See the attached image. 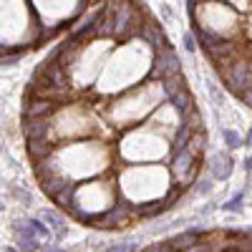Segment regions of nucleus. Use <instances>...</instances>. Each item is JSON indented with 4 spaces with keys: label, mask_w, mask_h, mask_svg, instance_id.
Segmentation results:
<instances>
[{
    "label": "nucleus",
    "mask_w": 252,
    "mask_h": 252,
    "mask_svg": "<svg viewBox=\"0 0 252 252\" xmlns=\"http://www.w3.org/2000/svg\"><path fill=\"white\" fill-rule=\"evenodd\" d=\"M144 23H146L144 8L134 5L131 0H119L114 5V40H119V43L139 38Z\"/></svg>",
    "instance_id": "1"
},
{
    "label": "nucleus",
    "mask_w": 252,
    "mask_h": 252,
    "mask_svg": "<svg viewBox=\"0 0 252 252\" xmlns=\"http://www.w3.org/2000/svg\"><path fill=\"white\" fill-rule=\"evenodd\" d=\"M136 215V207L131 204H124V202H116L114 207H109L106 212H98V215H89L86 224L91 227H98V229H119L129 222V217Z\"/></svg>",
    "instance_id": "2"
},
{
    "label": "nucleus",
    "mask_w": 252,
    "mask_h": 252,
    "mask_svg": "<svg viewBox=\"0 0 252 252\" xmlns=\"http://www.w3.org/2000/svg\"><path fill=\"white\" fill-rule=\"evenodd\" d=\"M222 78H224L227 91H232V94L240 96L245 89L252 86V63H250V61H242V58H235V61L222 71Z\"/></svg>",
    "instance_id": "3"
},
{
    "label": "nucleus",
    "mask_w": 252,
    "mask_h": 252,
    "mask_svg": "<svg viewBox=\"0 0 252 252\" xmlns=\"http://www.w3.org/2000/svg\"><path fill=\"white\" fill-rule=\"evenodd\" d=\"M179 71H182L179 56H177L174 48L169 46V48L157 51L154 63H152L149 73H146V78H149V81H164V78H169V76H174V73H179Z\"/></svg>",
    "instance_id": "4"
},
{
    "label": "nucleus",
    "mask_w": 252,
    "mask_h": 252,
    "mask_svg": "<svg viewBox=\"0 0 252 252\" xmlns=\"http://www.w3.org/2000/svg\"><path fill=\"white\" fill-rule=\"evenodd\" d=\"M58 109V101L40 96V94H28L26 103H23V116L26 119H51Z\"/></svg>",
    "instance_id": "5"
},
{
    "label": "nucleus",
    "mask_w": 252,
    "mask_h": 252,
    "mask_svg": "<svg viewBox=\"0 0 252 252\" xmlns=\"http://www.w3.org/2000/svg\"><path fill=\"white\" fill-rule=\"evenodd\" d=\"M202 229H187V232L182 235H174L169 240H164L159 245H152V247H146L149 252H157V250H194L199 242H202Z\"/></svg>",
    "instance_id": "6"
},
{
    "label": "nucleus",
    "mask_w": 252,
    "mask_h": 252,
    "mask_svg": "<svg viewBox=\"0 0 252 252\" xmlns=\"http://www.w3.org/2000/svg\"><path fill=\"white\" fill-rule=\"evenodd\" d=\"M232 166H235V161H232V157H229L227 152H217V154L209 157V161H207L209 174H212L217 182L229 179V174H232Z\"/></svg>",
    "instance_id": "7"
},
{
    "label": "nucleus",
    "mask_w": 252,
    "mask_h": 252,
    "mask_svg": "<svg viewBox=\"0 0 252 252\" xmlns=\"http://www.w3.org/2000/svg\"><path fill=\"white\" fill-rule=\"evenodd\" d=\"M139 38L144 40L146 46H152L154 51L169 48V38L164 35L161 26H159V23H154V20H146V23H144V28H141V33H139Z\"/></svg>",
    "instance_id": "8"
},
{
    "label": "nucleus",
    "mask_w": 252,
    "mask_h": 252,
    "mask_svg": "<svg viewBox=\"0 0 252 252\" xmlns=\"http://www.w3.org/2000/svg\"><path fill=\"white\" fill-rule=\"evenodd\" d=\"M23 134L26 139H51L48 119H26L23 116Z\"/></svg>",
    "instance_id": "9"
},
{
    "label": "nucleus",
    "mask_w": 252,
    "mask_h": 252,
    "mask_svg": "<svg viewBox=\"0 0 252 252\" xmlns=\"http://www.w3.org/2000/svg\"><path fill=\"white\" fill-rule=\"evenodd\" d=\"M28 141V157H31V161L33 164H38V161H46L51 154H53V144H51V139H26Z\"/></svg>",
    "instance_id": "10"
},
{
    "label": "nucleus",
    "mask_w": 252,
    "mask_h": 252,
    "mask_svg": "<svg viewBox=\"0 0 252 252\" xmlns=\"http://www.w3.org/2000/svg\"><path fill=\"white\" fill-rule=\"evenodd\" d=\"M166 101L172 103V106H174V111H177L182 119H187L189 114L194 111V98H192V94H189V89H187V86H184V89H179L174 96H169Z\"/></svg>",
    "instance_id": "11"
},
{
    "label": "nucleus",
    "mask_w": 252,
    "mask_h": 252,
    "mask_svg": "<svg viewBox=\"0 0 252 252\" xmlns=\"http://www.w3.org/2000/svg\"><path fill=\"white\" fill-rule=\"evenodd\" d=\"M71 187V182L66 179V177H61V174H51L48 179H43L40 182V189H43V194L46 197H51V199H56L63 189H68Z\"/></svg>",
    "instance_id": "12"
},
{
    "label": "nucleus",
    "mask_w": 252,
    "mask_h": 252,
    "mask_svg": "<svg viewBox=\"0 0 252 252\" xmlns=\"http://www.w3.org/2000/svg\"><path fill=\"white\" fill-rule=\"evenodd\" d=\"M40 217H43L48 222V227L56 232V242H61L63 235H66V220H63L58 212H53V209H40Z\"/></svg>",
    "instance_id": "13"
},
{
    "label": "nucleus",
    "mask_w": 252,
    "mask_h": 252,
    "mask_svg": "<svg viewBox=\"0 0 252 252\" xmlns=\"http://www.w3.org/2000/svg\"><path fill=\"white\" fill-rule=\"evenodd\" d=\"M189 139H192V129H189V124L184 121V124L179 126V129H177V134H174V141H172V154H177V152L187 149Z\"/></svg>",
    "instance_id": "14"
},
{
    "label": "nucleus",
    "mask_w": 252,
    "mask_h": 252,
    "mask_svg": "<svg viewBox=\"0 0 252 252\" xmlns=\"http://www.w3.org/2000/svg\"><path fill=\"white\" fill-rule=\"evenodd\" d=\"M166 202L164 199H157V202H146V204H141V207H136V215L139 217H157V215H161V212H166Z\"/></svg>",
    "instance_id": "15"
},
{
    "label": "nucleus",
    "mask_w": 252,
    "mask_h": 252,
    "mask_svg": "<svg viewBox=\"0 0 252 252\" xmlns=\"http://www.w3.org/2000/svg\"><path fill=\"white\" fill-rule=\"evenodd\" d=\"M204 144H207V136H204V131L199 129V131H192V139H189L187 149L192 152L197 159H202V154H204Z\"/></svg>",
    "instance_id": "16"
},
{
    "label": "nucleus",
    "mask_w": 252,
    "mask_h": 252,
    "mask_svg": "<svg viewBox=\"0 0 252 252\" xmlns=\"http://www.w3.org/2000/svg\"><path fill=\"white\" fill-rule=\"evenodd\" d=\"M215 182H217V179H215L212 174H209V177H199V179L194 182V192H197V194H202V197H207L209 192H212Z\"/></svg>",
    "instance_id": "17"
},
{
    "label": "nucleus",
    "mask_w": 252,
    "mask_h": 252,
    "mask_svg": "<svg viewBox=\"0 0 252 252\" xmlns=\"http://www.w3.org/2000/svg\"><path fill=\"white\" fill-rule=\"evenodd\" d=\"M222 139L227 144V149H240L242 146V136L235 129H222Z\"/></svg>",
    "instance_id": "18"
},
{
    "label": "nucleus",
    "mask_w": 252,
    "mask_h": 252,
    "mask_svg": "<svg viewBox=\"0 0 252 252\" xmlns=\"http://www.w3.org/2000/svg\"><path fill=\"white\" fill-rule=\"evenodd\" d=\"M242 202H245V189H242V192L240 194H235L232 199H227L224 204H222V209H224V212H242Z\"/></svg>",
    "instance_id": "19"
},
{
    "label": "nucleus",
    "mask_w": 252,
    "mask_h": 252,
    "mask_svg": "<svg viewBox=\"0 0 252 252\" xmlns=\"http://www.w3.org/2000/svg\"><path fill=\"white\" fill-rule=\"evenodd\" d=\"M184 121L189 124V129H192V131H199V129H202V116H199V111H197V109H194L192 114H189Z\"/></svg>",
    "instance_id": "20"
},
{
    "label": "nucleus",
    "mask_w": 252,
    "mask_h": 252,
    "mask_svg": "<svg viewBox=\"0 0 252 252\" xmlns=\"http://www.w3.org/2000/svg\"><path fill=\"white\" fill-rule=\"evenodd\" d=\"M182 43H184L187 51H197V35H194V31L192 33H184L182 35Z\"/></svg>",
    "instance_id": "21"
},
{
    "label": "nucleus",
    "mask_w": 252,
    "mask_h": 252,
    "mask_svg": "<svg viewBox=\"0 0 252 252\" xmlns=\"http://www.w3.org/2000/svg\"><path fill=\"white\" fill-rule=\"evenodd\" d=\"M10 192L20 199V202H23V204H31L33 202V197H31V192H28V189H18V187H10Z\"/></svg>",
    "instance_id": "22"
},
{
    "label": "nucleus",
    "mask_w": 252,
    "mask_h": 252,
    "mask_svg": "<svg viewBox=\"0 0 252 252\" xmlns=\"http://www.w3.org/2000/svg\"><path fill=\"white\" fill-rule=\"evenodd\" d=\"M134 247H136L134 240H126V242H116V245H111L109 252H126V250H134Z\"/></svg>",
    "instance_id": "23"
},
{
    "label": "nucleus",
    "mask_w": 252,
    "mask_h": 252,
    "mask_svg": "<svg viewBox=\"0 0 252 252\" xmlns=\"http://www.w3.org/2000/svg\"><path fill=\"white\" fill-rule=\"evenodd\" d=\"M240 98H242V103H247V106H252V86H250V89H245V91L240 94Z\"/></svg>",
    "instance_id": "24"
},
{
    "label": "nucleus",
    "mask_w": 252,
    "mask_h": 252,
    "mask_svg": "<svg viewBox=\"0 0 252 252\" xmlns=\"http://www.w3.org/2000/svg\"><path fill=\"white\" fill-rule=\"evenodd\" d=\"M245 172H247V174L252 172V154H250V157H245Z\"/></svg>",
    "instance_id": "25"
},
{
    "label": "nucleus",
    "mask_w": 252,
    "mask_h": 252,
    "mask_svg": "<svg viewBox=\"0 0 252 252\" xmlns=\"http://www.w3.org/2000/svg\"><path fill=\"white\" fill-rule=\"evenodd\" d=\"M161 15H164V18H166V20H172V10H169V8H166V5H164V8H161Z\"/></svg>",
    "instance_id": "26"
},
{
    "label": "nucleus",
    "mask_w": 252,
    "mask_h": 252,
    "mask_svg": "<svg viewBox=\"0 0 252 252\" xmlns=\"http://www.w3.org/2000/svg\"><path fill=\"white\" fill-rule=\"evenodd\" d=\"M247 146H250V149H252V129L247 131Z\"/></svg>",
    "instance_id": "27"
},
{
    "label": "nucleus",
    "mask_w": 252,
    "mask_h": 252,
    "mask_svg": "<svg viewBox=\"0 0 252 252\" xmlns=\"http://www.w3.org/2000/svg\"><path fill=\"white\" fill-rule=\"evenodd\" d=\"M89 3H96V0H86V5H89Z\"/></svg>",
    "instance_id": "28"
}]
</instances>
